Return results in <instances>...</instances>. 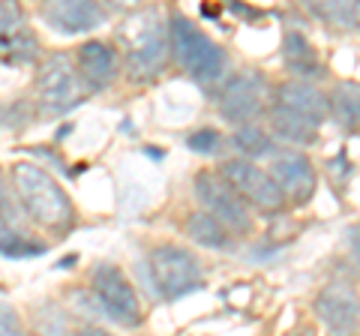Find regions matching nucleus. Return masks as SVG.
I'll list each match as a JSON object with an SVG mask.
<instances>
[{"mask_svg": "<svg viewBox=\"0 0 360 336\" xmlns=\"http://www.w3.org/2000/svg\"><path fill=\"white\" fill-rule=\"evenodd\" d=\"M13 186L15 198L25 214L39 222L42 228L60 231L72 222V201L60 189V183L37 162H15L13 165Z\"/></svg>", "mask_w": 360, "mask_h": 336, "instance_id": "1", "label": "nucleus"}, {"mask_svg": "<svg viewBox=\"0 0 360 336\" xmlns=\"http://www.w3.org/2000/svg\"><path fill=\"white\" fill-rule=\"evenodd\" d=\"M120 42L127 54V70L132 78H153L165 70L172 37L160 9H139L120 25Z\"/></svg>", "mask_w": 360, "mask_h": 336, "instance_id": "2", "label": "nucleus"}, {"mask_svg": "<svg viewBox=\"0 0 360 336\" xmlns=\"http://www.w3.org/2000/svg\"><path fill=\"white\" fill-rule=\"evenodd\" d=\"M168 37H172L174 60L195 78V82H219L225 75V51L213 42L205 30H198L186 15H172L168 21Z\"/></svg>", "mask_w": 360, "mask_h": 336, "instance_id": "3", "label": "nucleus"}, {"mask_svg": "<svg viewBox=\"0 0 360 336\" xmlns=\"http://www.w3.org/2000/svg\"><path fill=\"white\" fill-rule=\"evenodd\" d=\"M150 283L162 300H180L205 285V271L189 250L162 243L150 252Z\"/></svg>", "mask_w": 360, "mask_h": 336, "instance_id": "4", "label": "nucleus"}, {"mask_svg": "<svg viewBox=\"0 0 360 336\" xmlns=\"http://www.w3.org/2000/svg\"><path fill=\"white\" fill-rule=\"evenodd\" d=\"M37 96H39V105L49 111V115H66V111H72L75 105H82L84 82L63 51L51 54V58H45L39 63Z\"/></svg>", "mask_w": 360, "mask_h": 336, "instance_id": "5", "label": "nucleus"}, {"mask_svg": "<svg viewBox=\"0 0 360 336\" xmlns=\"http://www.w3.org/2000/svg\"><path fill=\"white\" fill-rule=\"evenodd\" d=\"M195 195L205 207V214L219 219L229 234H250L252 231V214L246 201L234 193V189L222 181L217 172H201L195 177Z\"/></svg>", "mask_w": 360, "mask_h": 336, "instance_id": "6", "label": "nucleus"}, {"mask_svg": "<svg viewBox=\"0 0 360 336\" xmlns=\"http://www.w3.org/2000/svg\"><path fill=\"white\" fill-rule=\"evenodd\" d=\"M222 181L229 183L246 205H252L258 210L276 214V210L285 207V195H283V189L276 186L274 177H270V172L258 168L250 160H243V156L240 160H229L222 165Z\"/></svg>", "mask_w": 360, "mask_h": 336, "instance_id": "7", "label": "nucleus"}, {"mask_svg": "<svg viewBox=\"0 0 360 336\" xmlns=\"http://www.w3.org/2000/svg\"><path fill=\"white\" fill-rule=\"evenodd\" d=\"M267 111V82L258 72L229 78L219 91V115L231 123H255Z\"/></svg>", "mask_w": 360, "mask_h": 336, "instance_id": "8", "label": "nucleus"}, {"mask_svg": "<svg viewBox=\"0 0 360 336\" xmlns=\"http://www.w3.org/2000/svg\"><path fill=\"white\" fill-rule=\"evenodd\" d=\"M94 295L99 300L111 318L117 324H127V328H135L141 321V304L139 295L127 276H123L120 267L115 264H99L94 271Z\"/></svg>", "mask_w": 360, "mask_h": 336, "instance_id": "9", "label": "nucleus"}, {"mask_svg": "<svg viewBox=\"0 0 360 336\" xmlns=\"http://www.w3.org/2000/svg\"><path fill=\"white\" fill-rule=\"evenodd\" d=\"M270 177L283 189L285 201L295 205H307L312 201L315 189H319V174L307 153L300 150H276L270 156Z\"/></svg>", "mask_w": 360, "mask_h": 336, "instance_id": "10", "label": "nucleus"}, {"mask_svg": "<svg viewBox=\"0 0 360 336\" xmlns=\"http://www.w3.org/2000/svg\"><path fill=\"white\" fill-rule=\"evenodd\" d=\"M312 309L333 336H354V330L360 328V297L348 283L324 285Z\"/></svg>", "mask_w": 360, "mask_h": 336, "instance_id": "11", "label": "nucleus"}, {"mask_svg": "<svg viewBox=\"0 0 360 336\" xmlns=\"http://www.w3.org/2000/svg\"><path fill=\"white\" fill-rule=\"evenodd\" d=\"M0 54L13 63H30L39 54L37 33L27 27V18L15 4H0Z\"/></svg>", "mask_w": 360, "mask_h": 336, "instance_id": "12", "label": "nucleus"}, {"mask_svg": "<svg viewBox=\"0 0 360 336\" xmlns=\"http://www.w3.org/2000/svg\"><path fill=\"white\" fill-rule=\"evenodd\" d=\"M274 105L283 108V111H291V115H297V117L309 120V123H315V127H321L324 117H330V111H328V96H324L315 84L297 82V78H291V82H283V84L276 87Z\"/></svg>", "mask_w": 360, "mask_h": 336, "instance_id": "13", "label": "nucleus"}, {"mask_svg": "<svg viewBox=\"0 0 360 336\" xmlns=\"http://www.w3.org/2000/svg\"><path fill=\"white\" fill-rule=\"evenodd\" d=\"M42 18L58 30V33H87L103 25L105 9L99 4H87V0H60V4H45Z\"/></svg>", "mask_w": 360, "mask_h": 336, "instance_id": "14", "label": "nucleus"}, {"mask_svg": "<svg viewBox=\"0 0 360 336\" xmlns=\"http://www.w3.org/2000/svg\"><path fill=\"white\" fill-rule=\"evenodd\" d=\"M117 70H120L117 54H115V49H111L108 42L90 39V42H84V46L78 49V75H82V82L87 87H94V91L108 87L117 78Z\"/></svg>", "mask_w": 360, "mask_h": 336, "instance_id": "15", "label": "nucleus"}, {"mask_svg": "<svg viewBox=\"0 0 360 336\" xmlns=\"http://www.w3.org/2000/svg\"><path fill=\"white\" fill-rule=\"evenodd\" d=\"M283 60L291 72L297 75V82H309V78H321L324 75V66L315 54L312 42L303 37L297 30H288L285 39H283Z\"/></svg>", "mask_w": 360, "mask_h": 336, "instance_id": "16", "label": "nucleus"}, {"mask_svg": "<svg viewBox=\"0 0 360 336\" xmlns=\"http://www.w3.org/2000/svg\"><path fill=\"white\" fill-rule=\"evenodd\" d=\"M328 111L333 123L345 132H360V84L340 82L328 96Z\"/></svg>", "mask_w": 360, "mask_h": 336, "instance_id": "17", "label": "nucleus"}, {"mask_svg": "<svg viewBox=\"0 0 360 336\" xmlns=\"http://www.w3.org/2000/svg\"><path fill=\"white\" fill-rule=\"evenodd\" d=\"M186 234L198 246H205V250H229L231 246L229 228H225L219 219H213L210 214H205V210H201V214H193L186 219Z\"/></svg>", "mask_w": 360, "mask_h": 336, "instance_id": "18", "label": "nucleus"}, {"mask_svg": "<svg viewBox=\"0 0 360 336\" xmlns=\"http://www.w3.org/2000/svg\"><path fill=\"white\" fill-rule=\"evenodd\" d=\"M270 127L283 141H291V144H309L319 138V127L309 120H303L291 111H283V108H270Z\"/></svg>", "mask_w": 360, "mask_h": 336, "instance_id": "19", "label": "nucleus"}, {"mask_svg": "<svg viewBox=\"0 0 360 336\" xmlns=\"http://www.w3.org/2000/svg\"><path fill=\"white\" fill-rule=\"evenodd\" d=\"M234 148L243 153V160H258V156H274V138L267 136V132L258 127V123H246V127H238L234 132Z\"/></svg>", "mask_w": 360, "mask_h": 336, "instance_id": "20", "label": "nucleus"}, {"mask_svg": "<svg viewBox=\"0 0 360 336\" xmlns=\"http://www.w3.org/2000/svg\"><path fill=\"white\" fill-rule=\"evenodd\" d=\"M309 13L319 15L324 25H330L333 30L354 27V4H345V0H333V4H309Z\"/></svg>", "mask_w": 360, "mask_h": 336, "instance_id": "21", "label": "nucleus"}, {"mask_svg": "<svg viewBox=\"0 0 360 336\" xmlns=\"http://www.w3.org/2000/svg\"><path fill=\"white\" fill-rule=\"evenodd\" d=\"M33 330H37V336H63L66 330L63 312L54 304H42L37 309V316H33Z\"/></svg>", "mask_w": 360, "mask_h": 336, "instance_id": "22", "label": "nucleus"}, {"mask_svg": "<svg viewBox=\"0 0 360 336\" xmlns=\"http://www.w3.org/2000/svg\"><path fill=\"white\" fill-rule=\"evenodd\" d=\"M0 252L21 259V255H39V252H45V246H42V243H33V240H25V238H18L13 228L0 222Z\"/></svg>", "mask_w": 360, "mask_h": 336, "instance_id": "23", "label": "nucleus"}, {"mask_svg": "<svg viewBox=\"0 0 360 336\" xmlns=\"http://www.w3.org/2000/svg\"><path fill=\"white\" fill-rule=\"evenodd\" d=\"M186 148L193 153H217L222 148V136L217 129H198L186 138Z\"/></svg>", "mask_w": 360, "mask_h": 336, "instance_id": "24", "label": "nucleus"}, {"mask_svg": "<svg viewBox=\"0 0 360 336\" xmlns=\"http://www.w3.org/2000/svg\"><path fill=\"white\" fill-rule=\"evenodd\" d=\"M18 219V207H15V195H9V186L4 181V174H0V222L4 226L13 228Z\"/></svg>", "mask_w": 360, "mask_h": 336, "instance_id": "25", "label": "nucleus"}, {"mask_svg": "<svg viewBox=\"0 0 360 336\" xmlns=\"http://www.w3.org/2000/svg\"><path fill=\"white\" fill-rule=\"evenodd\" d=\"M0 336H27L25 328H21L18 316L6 306H0Z\"/></svg>", "mask_w": 360, "mask_h": 336, "instance_id": "26", "label": "nucleus"}, {"mask_svg": "<svg viewBox=\"0 0 360 336\" xmlns=\"http://www.w3.org/2000/svg\"><path fill=\"white\" fill-rule=\"evenodd\" d=\"M348 243H352V255H354V264L360 271V226L352 228V234H348Z\"/></svg>", "mask_w": 360, "mask_h": 336, "instance_id": "27", "label": "nucleus"}, {"mask_svg": "<svg viewBox=\"0 0 360 336\" xmlns=\"http://www.w3.org/2000/svg\"><path fill=\"white\" fill-rule=\"evenodd\" d=\"M75 336H115V333H108L103 328H82V330H75Z\"/></svg>", "mask_w": 360, "mask_h": 336, "instance_id": "28", "label": "nucleus"}, {"mask_svg": "<svg viewBox=\"0 0 360 336\" xmlns=\"http://www.w3.org/2000/svg\"><path fill=\"white\" fill-rule=\"evenodd\" d=\"M354 27L360 30V0H357V4H354Z\"/></svg>", "mask_w": 360, "mask_h": 336, "instance_id": "29", "label": "nucleus"}]
</instances>
